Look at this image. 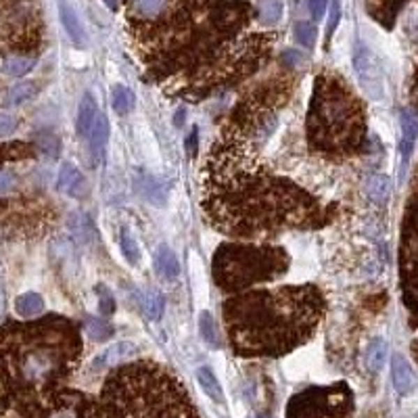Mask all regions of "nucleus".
Instances as JSON below:
<instances>
[{"label": "nucleus", "instance_id": "obj_1", "mask_svg": "<svg viewBox=\"0 0 418 418\" xmlns=\"http://www.w3.org/2000/svg\"><path fill=\"white\" fill-rule=\"evenodd\" d=\"M264 144L222 126L205 165L203 209L209 222L234 239L327 226L331 214L312 193L262 163Z\"/></svg>", "mask_w": 418, "mask_h": 418}, {"label": "nucleus", "instance_id": "obj_2", "mask_svg": "<svg viewBox=\"0 0 418 418\" xmlns=\"http://www.w3.org/2000/svg\"><path fill=\"white\" fill-rule=\"evenodd\" d=\"M327 310L316 285L245 291L222 306L230 348L241 358H281L308 343Z\"/></svg>", "mask_w": 418, "mask_h": 418}, {"label": "nucleus", "instance_id": "obj_3", "mask_svg": "<svg viewBox=\"0 0 418 418\" xmlns=\"http://www.w3.org/2000/svg\"><path fill=\"white\" fill-rule=\"evenodd\" d=\"M82 358L80 329L48 314L0 327V375L15 402H29L63 387Z\"/></svg>", "mask_w": 418, "mask_h": 418}, {"label": "nucleus", "instance_id": "obj_4", "mask_svg": "<svg viewBox=\"0 0 418 418\" xmlns=\"http://www.w3.org/2000/svg\"><path fill=\"white\" fill-rule=\"evenodd\" d=\"M214 0H128L126 19L147 73L172 82L214 40Z\"/></svg>", "mask_w": 418, "mask_h": 418}, {"label": "nucleus", "instance_id": "obj_5", "mask_svg": "<svg viewBox=\"0 0 418 418\" xmlns=\"http://www.w3.org/2000/svg\"><path fill=\"white\" fill-rule=\"evenodd\" d=\"M100 412L105 418H199L184 385L153 362L115 366L100 391Z\"/></svg>", "mask_w": 418, "mask_h": 418}, {"label": "nucleus", "instance_id": "obj_6", "mask_svg": "<svg viewBox=\"0 0 418 418\" xmlns=\"http://www.w3.org/2000/svg\"><path fill=\"white\" fill-rule=\"evenodd\" d=\"M306 134L310 149L331 161L364 151L368 134L364 103L341 75L322 71L314 80Z\"/></svg>", "mask_w": 418, "mask_h": 418}, {"label": "nucleus", "instance_id": "obj_7", "mask_svg": "<svg viewBox=\"0 0 418 418\" xmlns=\"http://www.w3.org/2000/svg\"><path fill=\"white\" fill-rule=\"evenodd\" d=\"M274 48V33H239L224 50L191 82L180 86L176 94L186 100L207 98L224 88L237 86L245 77L262 69Z\"/></svg>", "mask_w": 418, "mask_h": 418}, {"label": "nucleus", "instance_id": "obj_8", "mask_svg": "<svg viewBox=\"0 0 418 418\" xmlns=\"http://www.w3.org/2000/svg\"><path fill=\"white\" fill-rule=\"evenodd\" d=\"M291 257L276 245H220L211 260V274L224 293L247 291L260 283H272L287 274Z\"/></svg>", "mask_w": 418, "mask_h": 418}, {"label": "nucleus", "instance_id": "obj_9", "mask_svg": "<svg viewBox=\"0 0 418 418\" xmlns=\"http://www.w3.org/2000/svg\"><path fill=\"white\" fill-rule=\"evenodd\" d=\"M354 394L348 383L314 385L295 394L287 404L285 418H352Z\"/></svg>", "mask_w": 418, "mask_h": 418}, {"label": "nucleus", "instance_id": "obj_10", "mask_svg": "<svg viewBox=\"0 0 418 418\" xmlns=\"http://www.w3.org/2000/svg\"><path fill=\"white\" fill-rule=\"evenodd\" d=\"M17 406L21 418H100L103 415L94 398L65 387L29 402H17Z\"/></svg>", "mask_w": 418, "mask_h": 418}, {"label": "nucleus", "instance_id": "obj_11", "mask_svg": "<svg viewBox=\"0 0 418 418\" xmlns=\"http://www.w3.org/2000/svg\"><path fill=\"white\" fill-rule=\"evenodd\" d=\"M400 285L408 310V322L412 329H418V195L410 201L402 222Z\"/></svg>", "mask_w": 418, "mask_h": 418}, {"label": "nucleus", "instance_id": "obj_12", "mask_svg": "<svg viewBox=\"0 0 418 418\" xmlns=\"http://www.w3.org/2000/svg\"><path fill=\"white\" fill-rule=\"evenodd\" d=\"M4 38L19 54L31 52L40 46L42 23L36 6L29 0L15 2L4 15Z\"/></svg>", "mask_w": 418, "mask_h": 418}, {"label": "nucleus", "instance_id": "obj_13", "mask_svg": "<svg viewBox=\"0 0 418 418\" xmlns=\"http://www.w3.org/2000/svg\"><path fill=\"white\" fill-rule=\"evenodd\" d=\"M253 6L245 0H214L209 6V21L226 36H239L253 19Z\"/></svg>", "mask_w": 418, "mask_h": 418}, {"label": "nucleus", "instance_id": "obj_14", "mask_svg": "<svg viewBox=\"0 0 418 418\" xmlns=\"http://www.w3.org/2000/svg\"><path fill=\"white\" fill-rule=\"evenodd\" d=\"M354 69H356V75H358L364 92L371 98H375V100L383 98V94H385V82H383V71H381L379 59L362 42H358L356 50H354Z\"/></svg>", "mask_w": 418, "mask_h": 418}, {"label": "nucleus", "instance_id": "obj_15", "mask_svg": "<svg viewBox=\"0 0 418 418\" xmlns=\"http://www.w3.org/2000/svg\"><path fill=\"white\" fill-rule=\"evenodd\" d=\"M138 354V348L132 343V341H121V343H115L111 348H107L92 364L94 371H105V368H115L124 362H130L132 358H136Z\"/></svg>", "mask_w": 418, "mask_h": 418}, {"label": "nucleus", "instance_id": "obj_16", "mask_svg": "<svg viewBox=\"0 0 418 418\" xmlns=\"http://www.w3.org/2000/svg\"><path fill=\"white\" fill-rule=\"evenodd\" d=\"M400 124H402V144H400V153H402V174L406 172L408 159L412 155L415 142L418 138V117L415 111L406 109L400 115Z\"/></svg>", "mask_w": 418, "mask_h": 418}, {"label": "nucleus", "instance_id": "obj_17", "mask_svg": "<svg viewBox=\"0 0 418 418\" xmlns=\"http://www.w3.org/2000/svg\"><path fill=\"white\" fill-rule=\"evenodd\" d=\"M391 379H394V387L400 396H406L417 387V375H415L410 362L400 354H396L391 360Z\"/></svg>", "mask_w": 418, "mask_h": 418}, {"label": "nucleus", "instance_id": "obj_18", "mask_svg": "<svg viewBox=\"0 0 418 418\" xmlns=\"http://www.w3.org/2000/svg\"><path fill=\"white\" fill-rule=\"evenodd\" d=\"M59 15H61V23L67 31V36L71 38V42L77 46V48H84L88 38H86V29L82 25V21L77 19V15L73 13V8L67 4V2H61L59 4Z\"/></svg>", "mask_w": 418, "mask_h": 418}, {"label": "nucleus", "instance_id": "obj_19", "mask_svg": "<svg viewBox=\"0 0 418 418\" xmlns=\"http://www.w3.org/2000/svg\"><path fill=\"white\" fill-rule=\"evenodd\" d=\"M57 188L65 195L77 197L86 191V182L84 176L77 167H73L71 163H63L61 172H59V180H57Z\"/></svg>", "mask_w": 418, "mask_h": 418}, {"label": "nucleus", "instance_id": "obj_20", "mask_svg": "<svg viewBox=\"0 0 418 418\" xmlns=\"http://www.w3.org/2000/svg\"><path fill=\"white\" fill-rule=\"evenodd\" d=\"M98 117V107H96V100L90 92H86L82 96V103H80V111H77V121H75V128H77V134L80 136H88L94 121Z\"/></svg>", "mask_w": 418, "mask_h": 418}, {"label": "nucleus", "instance_id": "obj_21", "mask_svg": "<svg viewBox=\"0 0 418 418\" xmlns=\"http://www.w3.org/2000/svg\"><path fill=\"white\" fill-rule=\"evenodd\" d=\"M155 272H157L161 278H165V281H176L178 274H180L178 257H176V253H174L170 247H165V245H161V247L157 249V253H155Z\"/></svg>", "mask_w": 418, "mask_h": 418}, {"label": "nucleus", "instance_id": "obj_22", "mask_svg": "<svg viewBox=\"0 0 418 418\" xmlns=\"http://www.w3.org/2000/svg\"><path fill=\"white\" fill-rule=\"evenodd\" d=\"M404 2L406 0H368V10L385 27H391Z\"/></svg>", "mask_w": 418, "mask_h": 418}, {"label": "nucleus", "instance_id": "obj_23", "mask_svg": "<svg viewBox=\"0 0 418 418\" xmlns=\"http://www.w3.org/2000/svg\"><path fill=\"white\" fill-rule=\"evenodd\" d=\"M90 147H92V153H94V159L100 161L103 155H105V147L109 142V126H107V119L103 115L96 117L92 130H90Z\"/></svg>", "mask_w": 418, "mask_h": 418}, {"label": "nucleus", "instance_id": "obj_24", "mask_svg": "<svg viewBox=\"0 0 418 418\" xmlns=\"http://www.w3.org/2000/svg\"><path fill=\"white\" fill-rule=\"evenodd\" d=\"M31 157H33L31 144H25V142H2L0 144V165L31 159Z\"/></svg>", "mask_w": 418, "mask_h": 418}, {"label": "nucleus", "instance_id": "obj_25", "mask_svg": "<svg viewBox=\"0 0 418 418\" xmlns=\"http://www.w3.org/2000/svg\"><path fill=\"white\" fill-rule=\"evenodd\" d=\"M15 310L23 318H36L44 312V299L38 293H23L17 297Z\"/></svg>", "mask_w": 418, "mask_h": 418}, {"label": "nucleus", "instance_id": "obj_26", "mask_svg": "<svg viewBox=\"0 0 418 418\" xmlns=\"http://www.w3.org/2000/svg\"><path fill=\"white\" fill-rule=\"evenodd\" d=\"M197 381H199V385H201V389L214 400V402H222L224 400V394H222V387H220V383H218V379H216V375H214V371L211 368H207V366H201L199 371H197Z\"/></svg>", "mask_w": 418, "mask_h": 418}, {"label": "nucleus", "instance_id": "obj_27", "mask_svg": "<svg viewBox=\"0 0 418 418\" xmlns=\"http://www.w3.org/2000/svg\"><path fill=\"white\" fill-rule=\"evenodd\" d=\"M36 61L33 57H27V54H13L8 57L4 63H2V71L10 77H21L25 73H29L33 69Z\"/></svg>", "mask_w": 418, "mask_h": 418}, {"label": "nucleus", "instance_id": "obj_28", "mask_svg": "<svg viewBox=\"0 0 418 418\" xmlns=\"http://www.w3.org/2000/svg\"><path fill=\"white\" fill-rule=\"evenodd\" d=\"M111 103H113V109H115L119 115H126V113H130V111L134 109L136 98H134V92H132L128 86L117 84V86H113V90H111Z\"/></svg>", "mask_w": 418, "mask_h": 418}, {"label": "nucleus", "instance_id": "obj_29", "mask_svg": "<svg viewBox=\"0 0 418 418\" xmlns=\"http://www.w3.org/2000/svg\"><path fill=\"white\" fill-rule=\"evenodd\" d=\"M387 358V343L383 339H375L366 350V368L371 373H379Z\"/></svg>", "mask_w": 418, "mask_h": 418}, {"label": "nucleus", "instance_id": "obj_30", "mask_svg": "<svg viewBox=\"0 0 418 418\" xmlns=\"http://www.w3.org/2000/svg\"><path fill=\"white\" fill-rule=\"evenodd\" d=\"M366 191H368V195H371L373 201L385 203L389 199V195H391V180L387 176H383V174H377V176H373L368 180Z\"/></svg>", "mask_w": 418, "mask_h": 418}, {"label": "nucleus", "instance_id": "obj_31", "mask_svg": "<svg viewBox=\"0 0 418 418\" xmlns=\"http://www.w3.org/2000/svg\"><path fill=\"white\" fill-rule=\"evenodd\" d=\"M38 92V86L33 82H21L17 86H13L6 94V105L10 107H17V105H23L27 100H31Z\"/></svg>", "mask_w": 418, "mask_h": 418}, {"label": "nucleus", "instance_id": "obj_32", "mask_svg": "<svg viewBox=\"0 0 418 418\" xmlns=\"http://www.w3.org/2000/svg\"><path fill=\"white\" fill-rule=\"evenodd\" d=\"M283 8H285V6H283L281 0H260L257 10H260L262 23H264V25H274V23H278L281 17H283Z\"/></svg>", "mask_w": 418, "mask_h": 418}, {"label": "nucleus", "instance_id": "obj_33", "mask_svg": "<svg viewBox=\"0 0 418 418\" xmlns=\"http://www.w3.org/2000/svg\"><path fill=\"white\" fill-rule=\"evenodd\" d=\"M163 310H165V299L159 291H149L144 295V314L151 318V320H161L163 316Z\"/></svg>", "mask_w": 418, "mask_h": 418}, {"label": "nucleus", "instance_id": "obj_34", "mask_svg": "<svg viewBox=\"0 0 418 418\" xmlns=\"http://www.w3.org/2000/svg\"><path fill=\"white\" fill-rule=\"evenodd\" d=\"M119 245H121V253H124V257L128 260V264L136 266V264L140 262V249H138V245H136V241H134V237L130 234L128 228L121 232Z\"/></svg>", "mask_w": 418, "mask_h": 418}, {"label": "nucleus", "instance_id": "obj_35", "mask_svg": "<svg viewBox=\"0 0 418 418\" xmlns=\"http://www.w3.org/2000/svg\"><path fill=\"white\" fill-rule=\"evenodd\" d=\"M86 331L90 335L92 341H107L113 335V329L109 322H105L103 318H90L86 324Z\"/></svg>", "mask_w": 418, "mask_h": 418}, {"label": "nucleus", "instance_id": "obj_36", "mask_svg": "<svg viewBox=\"0 0 418 418\" xmlns=\"http://www.w3.org/2000/svg\"><path fill=\"white\" fill-rule=\"evenodd\" d=\"M293 33H295V40H297L301 46H306V48H312L314 42H316V27H314L312 23H308V21L295 23Z\"/></svg>", "mask_w": 418, "mask_h": 418}, {"label": "nucleus", "instance_id": "obj_37", "mask_svg": "<svg viewBox=\"0 0 418 418\" xmlns=\"http://www.w3.org/2000/svg\"><path fill=\"white\" fill-rule=\"evenodd\" d=\"M38 147L40 151L50 157V159H57L59 157V151H61V140L52 134V132H42L38 136Z\"/></svg>", "mask_w": 418, "mask_h": 418}, {"label": "nucleus", "instance_id": "obj_38", "mask_svg": "<svg viewBox=\"0 0 418 418\" xmlns=\"http://www.w3.org/2000/svg\"><path fill=\"white\" fill-rule=\"evenodd\" d=\"M199 327H201V335H203V339H205L209 345L218 348V345H220V337H218L216 322H214V318H211L209 312H203V314H201V318H199Z\"/></svg>", "mask_w": 418, "mask_h": 418}, {"label": "nucleus", "instance_id": "obj_39", "mask_svg": "<svg viewBox=\"0 0 418 418\" xmlns=\"http://www.w3.org/2000/svg\"><path fill=\"white\" fill-rule=\"evenodd\" d=\"M140 182H144V188L140 191L144 199H149V201L155 203V205L165 203V188H161L159 184H155L151 178H140Z\"/></svg>", "mask_w": 418, "mask_h": 418}, {"label": "nucleus", "instance_id": "obj_40", "mask_svg": "<svg viewBox=\"0 0 418 418\" xmlns=\"http://www.w3.org/2000/svg\"><path fill=\"white\" fill-rule=\"evenodd\" d=\"M96 293H98V310H100V314L103 316H111L115 312V299H113V295L109 293V289L105 285H98Z\"/></svg>", "mask_w": 418, "mask_h": 418}, {"label": "nucleus", "instance_id": "obj_41", "mask_svg": "<svg viewBox=\"0 0 418 418\" xmlns=\"http://www.w3.org/2000/svg\"><path fill=\"white\" fill-rule=\"evenodd\" d=\"M19 121L15 115H8V113H0V136H8L17 130Z\"/></svg>", "mask_w": 418, "mask_h": 418}, {"label": "nucleus", "instance_id": "obj_42", "mask_svg": "<svg viewBox=\"0 0 418 418\" xmlns=\"http://www.w3.org/2000/svg\"><path fill=\"white\" fill-rule=\"evenodd\" d=\"M15 186H17V178H15V174H10V172H6V170L0 167V195L10 193Z\"/></svg>", "mask_w": 418, "mask_h": 418}, {"label": "nucleus", "instance_id": "obj_43", "mask_svg": "<svg viewBox=\"0 0 418 418\" xmlns=\"http://www.w3.org/2000/svg\"><path fill=\"white\" fill-rule=\"evenodd\" d=\"M329 8V0H310V13L314 21H320Z\"/></svg>", "mask_w": 418, "mask_h": 418}, {"label": "nucleus", "instance_id": "obj_44", "mask_svg": "<svg viewBox=\"0 0 418 418\" xmlns=\"http://www.w3.org/2000/svg\"><path fill=\"white\" fill-rule=\"evenodd\" d=\"M281 61H283L285 65H289V67H299V65L304 63V54L297 52V50H285V52L281 54Z\"/></svg>", "mask_w": 418, "mask_h": 418}, {"label": "nucleus", "instance_id": "obj_45", "mask_svg": "<svg viewBox=\"0 0 418 418\" xmlns=\"http://www.w3.org/2000/svg\"><path fill=\"white\" fill-rule=\"evenodd\" d=\"M339 15H341L339 4L333 2V8H331V21H329V27H327V42H329V38L333 36V31H335V27H337V23H339Z\"/></svg>", "mask_w": 418, "mask_h": 418}, {"label": "nucleus", "instance_id": "obj_46", "mask_svg": "<svg viewBox=\"0 0 418 418\" xmlns=\"http://www.w3.org/2000/svg\"><path fill=\"white\" fill-rule=\"evenodd\" d=\"M410 96H412V103L418 109V65L417 71H415V77H412V86H410Z\"/></svg>", "mask_w": 418, "mask_h": 418}, {"label": "nucleus", "instance_id": "obj_47", "mask_svg": "<svg viewBox=\"0 0 418 418\" xmlns=\"http://www.w3.org/2000/svg\"><path fill=\"white\" fill-rule=\"evenodd\" d=\"M4 308H6V297H4V289L0 285V318L4 316Z\"/></svg>", "mask_w": 418, "mask_h": 418}, {"label": "nucleus", "instance_id": "obj_48", "mask_svg": "<svg viewBox=\"0 0 418 418\" xmlns=\"http://www.w3.org/2000/svg\"><path fill=\"white\" fill-rule=\"evenodd\" d=\"M117 2H119V0H105V4L111 6V8H117Z\"/></svg>", "mask_w": 418, "mask_h": 418}, {"label": "nucleus", "instance_id": "obj_49", "mask_svg": "<svg viewBox=\"0 0 418 418\" xmlns=\"http://www.w3.org/2000/svg\"><path fill=\"white\" fill-rule=\"evenodd\" d=\"M412 354H415V358H417V362H418V341H415V343H412Z\"/></svg>", "mask_w": 418, "mask_h": 418}]
</instances>
